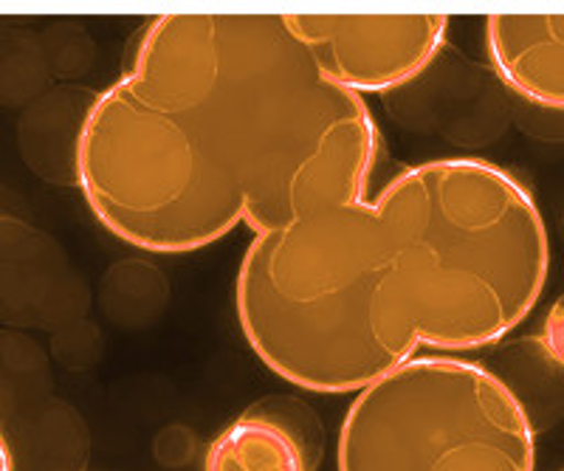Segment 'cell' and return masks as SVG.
I'll list each match as a JSON object with an SVG mask.
<instances>
[{
	"mask_svg": "<svg viewBox=\"0 0 564 471\" xmlns=\"http://www.w3.org/2000/svg\"><path fill=\"white\" fill-rule=\"evenodd\" d=\"M533 424L500 375L412 359L361 390L341 420L339 471H533Z\"/></svg>",
	"mask_w": 564,
	"mask_h": 471,
	"instance_id": "3957f363",
	"label": "cell"
},
{
	"mask_svg": "<svg viewBox=\"0 0 564 471\" xmlns=\"http://www.w3.org/2000/svg\"><path fill=\"white\" fill-rule=\"evenodd\" d=\"M551 243L536 200L475 158L417 164L376 200L254 234L235 288L260 362L311 393H361L417 348L500 342L536 308Z\"/></svg>",
	"mask_w": 564,
	"mask_h": 471,
	"instance_id": "7a4b0ae2",
	"label": "cell"
},
{
	"mask_svg": "<svg viewBox=\"0 0 564 471\" xmlns=\"http://www.w3.org/2000/svg\"><path fill=\"white\" fill-rule=\"evenodd\" d=\"M319 424L294 398L260 401L209 443L204 471H314Z\"/></svg>",
	"mask_w": 564,
	"mask_h": 471,
	"instance_id": "5b68a950",
	"label": "cell"
},
{
	"mask_svg": "<svg viewBox=\"0 0 564 471\" xmlns=\"http://www.w3.org/2000/svg\"><path fill=\"white\" fill-rule=\"evenodd\" d=\"M488 54L508 88L564 110V14H491Z\"/></svg>",
	"mask_w": 564,
	"mask_h": 471,
	"instance_id": "8992f818",
	"label": "cell"
},
{
	"mask_svg": "<svg viewBox=\"0 0 564 471\" xmlns=\"http://www.w3.org/2000/svg\"><path fill=\"white\" fill-rule=\"evenodd\" d=\"M379 128L285 14H164L85 117L77 178L124 243L189 254L367 200Z\"/></svg>",
	"mask_w": 564,
	"mask_h": 471,
	"instance_id": "6da1fadb",
	"label": "cell"
},
{
	"mask_svg": "<svg viewBox=\"0 0 564 471\" xmlns=\"http://www.w3.org/2000/svg\"><path fill=\"white\" fill-rule=\"evenodd\" d=\"M319 72L352 94L410 83L441 52L446 14H285Z\"/></svg>",
	"mask_w": 564,
	"mask_h": 471,
	"instance_id": "277c9868",
	"label": "cell"
}]
</instances>
